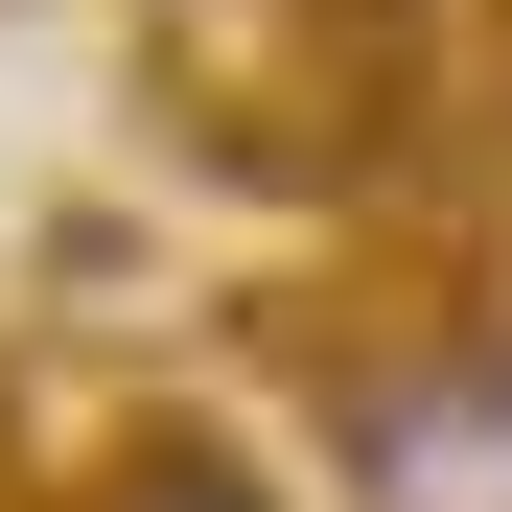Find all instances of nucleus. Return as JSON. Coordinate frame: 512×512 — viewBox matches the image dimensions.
I'll list each match as a JSON object with an SVG mask.
<instances>
[{"label":"nucleus","mask_w":512,"mask_h":512,"mask_svg":"<svg viewBox=\"0 0 512 512\" xmlns=\"http://www.w3.org/2000/svg\"><path fill=\"white\" fill-rule=\"evenodd\" d=\"M94 512H256V489H233V466H210V443H187V466H117V489H94Z\"/></svg>","instance_id":"1"}]
</instances>
